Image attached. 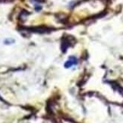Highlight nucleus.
<instances>
[{"label":"nucleus","instance_id":"1","mask_svg":"<svg viewBox=\"0 0 123 123\" xmlns=\"http://www.w3.org/2000/svg\"><path fill=\"white\" fill-rule=\"evenodd\" d=\"M77 63V59L76 57L74 56H71L69 57L68 61L64 63V67L66 68H69V67H72L73 66L76 65Z\"/></svg>","mask_w":123,"mask_h":123},{"label":"nucleus","instance_id":"2","mask_svg":"<svg viewBox=\"0 0 123 123\" xmlns=\"http://www.w3.org/2000/svg\"><path fill=\"white\" fill-rule=\"evenodd\" d=\"M14 42V40L13 39H7L5 40V44H12Z\"/></svg>","mask_w":123,"mask_h":123}]
</instances>
